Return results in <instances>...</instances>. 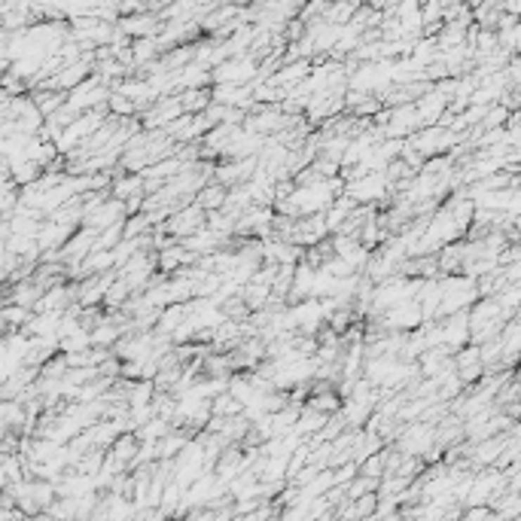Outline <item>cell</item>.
Wrapping results in <instances>:
<instances>
[{
  "label": "cell",
  "instance_id": "obj_2",
  "mask_svg": "<svg viewBox=\"0 0 521 521\" xmlns=\"http://www.w3.org/2000/svg\"><path fill=\"white\" fill-rule=\"evenodd\" d=\"M226 195H229V186H223L219 180H210L207 186H201V192L195 195V201L210 214V210H219V207L226 205Z\"/></svg>",
  "mask_w": 521,
  "mask_h": 521
},
{
  "label": "cell",
  "instance_id": "obj_1",
  "mask_svg": "<svg viewBox=\"0 0 521 521\" xmlns=\"http://www.w3.org/2000/svg\"><path fill=\"white\" fill-rule=\"evenodd\" d=\"M207 223V210L198 205H183V207H177L174 214L165 219V229H168V235L174 238V241H183V238H189L192 232H198L201 226Z\"/></svg>",
  "mask_w": 521,
  "mask_h": 521
}]
</instances>
